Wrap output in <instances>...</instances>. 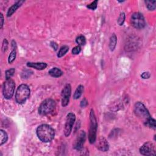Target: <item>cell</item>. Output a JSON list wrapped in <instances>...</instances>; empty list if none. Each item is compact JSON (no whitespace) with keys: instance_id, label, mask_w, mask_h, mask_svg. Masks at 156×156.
<instances>
[{"instance_id":"12","label":"cell","mask_w":156,"mask_h":156,"mask_svg":"<svg viewBox=\"0 0 156 156\" xmlns=\"http://www.w3.org/2000/svg\"><path fill=\"white\" fill-rule=\"evenodd\" d=\"M98 149L101 151L106 152L109 149V144L107 140L104 137H101L98 139L97 143Z\"/></svg>"},{"instance_id":"31","label":"cell","mask_w":156,"mask_h":156,"mask_svg":"<svg viewBox=\"0 0 156 156\" xmlns=\"http://www.w3.org/2000/svg\"><path fill=\"white\" fill-rule=\"evenodd\" d=\"M50 45H51V47H52L53 49H54V50H55V51H56V50H57V49H58V45H57L56 42H51V43H50Z\"/></svg>"},{"instance_id":"24","label":"cell","mask_w":156,"mask_h":156,"mask_svg":"<svg viewBox=\"0 0 156 156\" xmlns=\"http://www.w3.org/2000/svg\"><path fill=\"white\" fill-rule=\"evenodd\" d=\"M125 17H126V15H125V14L124 13V12H122V13L120 14V16H119L118 17V23L119 25H123V23H124L125 22Z\"/></svg>"},{"instance_id":"22","label":"cell","mask_w":156,"mask_h":156,"mask_svg":"<svg viewBox=\"0 0 156 156\" xmlns=\"http://www.w3.org/2000/svg\"><path fill=\"white\" fill-rule=\"evenodd\" d=\"M15 72V69L14 68H12L10 69H7L5 73V77L6 79H11V77L14 76V73Z\"/></svg>"},{"instance_id":"16","label":"cell","mask_w":156,"mask_h":156,"mask_svg":"<svg viewBox=\"0 0 156 156\" xmlns=\"http://www.w3.org/2000/svg\"><path fill=\"white\" fill-rule=\"evenodd\" d=\"M117 36L115 34H113L112 36L110 37V42H109V48L110 51H113L115 50V48L117 45Z\"/></svg>"},{"instance_id":"18","label":"cell","mask_w":156,"mask_h":156,"mask_svg":"<svg viewBox=\"0 0 156 156\" xmlns=\"http://www.w3.org/2000/svg\"><path fill=\"white\" fill-rule=\"evenodd\" d=\"M8 140V135L5 130H0V145L5 144Z\"/></svg>"},{"instance_id":"8","label":"cell","mask_w":156,"mask_h":156,"mask_svg":"<svg viewBox=\"0 0 156 156\" xmlns=\"http://www.w3.org/2000/svg\"><path fill=\"white\" fill-rule=\"evenodd\" d=\"M75 120L76 116L73 113H69L67 115L64 128V134L65 135V137H67L70 135Z\"/></svg>"},{"instance_id":"5","label":"cell","mask_w":156,"mask_h":156,"mask_svg":"<svg viewBox=\"0 0 156 156\" xmlns=\"http://www.w3.org/2000/svg\"><path fill=\"white\" fill-rule=\"evenodd\" d=\"M56 106L55 101L51 98H48L41 103L39 108V113L41 115H47L54 111Z\"/></svg>"},{"instance_id":"13","label":"cell","mask_w":156,"mask_h":156,"mask_svg":"<svg viewBox=\"0 0 156 156\" xmlns=\"http://www.w3.org/2000/svg\"><path fill=\"white\" fill-rule=\"evenodd\" d=\"M27 66L29 68H34L38 70H43L47 67V64L43 62H28Z\"/></svg>"},{"instance_id":"21","label":"cell","mask_w":156,"mask_h":156,"mask_svg":"<svg viewBox=\"0 0 156 156\" xmlns=\"http://www.w3.org/2000/svg\"><path fill=\"white\" fill-rule=\"evenodd\" d=\"M147 8L149 10H154L156 7V1H145Z\"/></svg>"},{"instance_id":"29","label":"cell","mask_w":156,"mask_h":156,"mask_svg":"<svg viewBox=\"0 0 156 156\" xmlns=\"http://www.w3.org/2000/svg\"><path fill=\"white\" fill-rule=\"evenodd\" d=\"M151 76V74L149 72L146 71V72H143L142 75L141 77L143 78V79H149Z\"/></svg>"},{"instance_id":"32","label":"cell","mask_w":156,"mask_h":156,"mask_svg":"<svg viewBox=\"0 0 156 156\" xmlns=\"http://www.w3.org/2000/svg\"><path fill=\"white\" fill-rule=\"evenodd\" d=\"M0 17H1V28L2 29L4 25V17L3 14L1 13V14H0Z\"/></svg>"},{"instance_id":"6","label":"cell","mask_w":156,"mask_h":156,"mask_svg":"<svg viewBox=\"0 0 156 156\" xmlns=\"http://www.w3.org/2000/svg\"><path fill=\"white\" fill-rule=\"evenodd\" d=\"M15 88V84L13 79H9L4 83L3 85V94L6 99L9 100L13 96Z\"/></svg>"},{"instance_id":"19","label":"cell","mask_w":156,"mask_h":156,"mask_svg":"<svg viewBox=\"0 0 156 156\" xmlns=\"http://www.w3.org/2000/svg\"><path fill=\"white\" fill-rule=\"evenodd\" d=\"M69 51V47L67 45H64L62 46L59 51L58 54H57V57H63L66 53Z\"/></svg>"},{"instance_id":"17","label":"cell","mask_w":156,"mask_h":156,"mask_svg":"<svg viewBox=\"0 0 156 156\" xmlns=\"http://www.w3.org/2000/svg\"><path fill=\"white\" fill-rule=\"evenodd\" d=\"M84 92V86L80 85L77 87L76 90H75V93H74L73 98L75 100H77L81 96L82 94Z\"/></svg>"},{"instance_id":"4","label":"cell","mask_w":156,"mask_h":156,"mask_svg":"<svg viewBox=\"0 0 156 156\" xmlns=\"http://www.w3.org/2000/svg\"><path fill=\"white\" fill-rule=\"evenodd\" d=\"M98 123L93 110L92 109L90 113V128L88 131V140L91 144L95 143L96 140V131Z\"/></svg>"},{"instance_id":"7","label":"cell","mask_w":156,"mask_h":156,"mask_svg":"<svg viewBox=\"0 0 156 156\" xmlns=\"http://www.w3.org/2000/svg\"><path fill=\"white\" fill-rule=\"evenodd\" d=\"M131 24L136 29H143L146 25V22L143 14L140 12H135L130 18Z\"/></svg>"},{"instance_id":"27","label":"cell","mask_w":156,"mask_h":156,"mask_svg":"<svg viewBox=\"0 0 156 156\" xmlns=\"http://www.w3.org/2000/svg\"><path fill=\"white\" fill-rule=\"evenodd\" d=\"M81 47L80 46H78V45H77V46H76L75 48H73L72 53H73V54H75V55L79 54V53H80V52H81Z\"/></svg>"},{"instance_id":"25","label":"cell","mask_w":156,"mask_h":156,"mask_svg":"<svg viewBox=\"0 0 156 156\" xmlns=\"http://www.w3.org/2000/svg\"><path fill=\"white\" fill-rule=\"evenodd\" d=\"M146 126L150 127V128H153L154 129H155V120H154V119H153V118H151L150 120L147 121V123L146 124Z\"/></svg>"},{"instance_id":"15","label":"cell","mask_w":156,"mask_h":156,"mask_svg":"<svg viewBox=\"0 0 156 156\" xmlns=\"http://www.w3.org/2000/svg\"><path fill=\"white\" fill-rule=\"evenodd\" d=\"M49 75L54 77H59L63 75L62 71L58 68H52L48 71Z\"/></svg>"},{"instance_id":"2","label":"cell","mask_w":156,"mask_h":156,"mask_svg":"<svg viewBox=\"0 0 156 156\" xmlns=\"http://www.w3.org/2000/svg\"><path fill=\"white\" fill-rule=\"evenodd\" d=\"M134 111L135 115L142 120L145 125L152 118L145 106L140 102H137L135 104Z\"/></svg>"},{"instance_id":"28","label":"cell","mask_w":156,"mask_h":156,"mask_svg":"<svg viewBox=\"0 0 156 156\" xmlns=\"http://www.w3.org/2000/svg\"><path fill=\"white\" fill-rule=\"evenodd\" d=\"M8 47V42L6 39H5L3 40V45H2V50L3 52H5L7 50Z\"/></svg>"},{"instance_id":"26","label":"cell","mask_w":156,"mask_h":156,"mask_svg":"<svg viewBox=\"0 0 156 156\" xmlns=\"http://www.w3.org/2000/svg\"><path fill=\"white\" fill-rule=\"evenodd\" d=\"M97 5H98V1L97 0H95V1H94L92 3L89 4V5H88L87 6V7L90 9L95 10L97 8Z\"/></svg>"},{"instance_id":"9","label":"cell","mask_w":156,"mask_h":156,"mask_svg":"<svg viewBox=\"0 0 156 156\" xmlns=\"http://www.w3.org/2000/svg\"><path fill=\"white\" fill-rule=\"evenodd\" d=\"M140 153L141 154L146 156L155 155L156 152L155 146L151 142H146L140 148Z\"/></svg>"},{"instance_id":"1","label":"cell","mask_w":156,"mask_h":156,"mask_svg":"<svg viewBox=\"0 0 156 156\" xmlns=\"http://www.w3.org/2000/svg\"><path fill=\"white\" fill-rule=\"evenodd\" d=\"M37 135L41 141L48 143L51 142L55 136V130L48 125H40L36 130Z\"/></svg>"},{"instance_id":"11","label":"cell","mask_w":156,"mask_h":156,"mask_svg":"<svg viewBox=\"0 0 156 156\" xmlns=\"http://www.w3.org/2000/svg\"><path fill=\"white\" fill-rule=\"evenodd\" d=\"M86 139V134L84 130H81L78 134L75 142L73 143V147L75 149L80 150L84 146Z\"/></svg>"},{"instance_id":"14","label":"cell","mask_w":156,"mask_h":156,"mask_svg":"<svg viewBox=\"0 0 156 156\" xmlns=\"http://www.w3.org/2000/svg\"><path fill=\"white\" fill-rule=\"evenodd\" d=\"M24 2V1H18L16 3H15L14 5H12L7 11V17H9L13 15L14 12H15L16 10H17L18 8L23 5V3Z\"/></svg>"},{"instance_id":"10","label":"cell","mask_w":156,"mask_h":156,"mask_svg":"<svg viewBox=\"0 0 156 156\" xmlns=\"http://www.w3.org/2000/svg\"><path fill=\"white\" fill-rule=\"evenodd\" d=\"M71 87L69 84L65 85L64 88L62 91V106L63 107L67 106L69 101V98L71 96Z\"/></svg>"},{"instance_id":"3","label":"cell","mask_w":156,"mask_h":156,"mask_svg":"<svg viewBox=\"0 0 156 156\" xmlns=\"http://www.w3.org/2000/svg\"><path fill=\"white\" fill-rule=\"evenodd\" d=\"M30 88L26 84L20 85L17 88L15 93V100L18 104H24L29 98Z\"/></svg>"},{"instance_id":"20","label":"cell","mask_w":156,"mask_h":156,"mask_svg":"<svg viewBox=\"0 0 156 156\" xmlns=\"http://www.w3.org/2000/svg\"><path fill=\"white\" fill-rule=\"evenodd\" d=\"M76 43L78 45V46H84L86 43V39L83 35H79L76 39Z\"/></svg>"},{"instance_id":"23","label":"cell","mask_w":156,"mask_h":156,"mask_svg":"<svg viewBox=\"0 0 156 156\" xmlns=\"http://www.w3.org/2000/svg\"><path fill=\"white\" fill-rule=\"evenodd\" d=\"M16 55H17V52L15 50H13L10 52V54L9 56V59H8V62L9 64H12L15 60L16 58Z\"/></svg>"},{"instance_id":"30","label":"cell","mask_w":156,"mask_h":156,"mask_svg":"<svg viewBox=\"0 0 156 156\" xmlns=\"http://www.w3.org/2000/svg\"><path fill=\"white\" fill-rule=\"evenodd\" d=\"M87 105H88L87 100H86V98H84V99L81 102V106L82 107H85Z\"/></svg>"}]
</instances>
